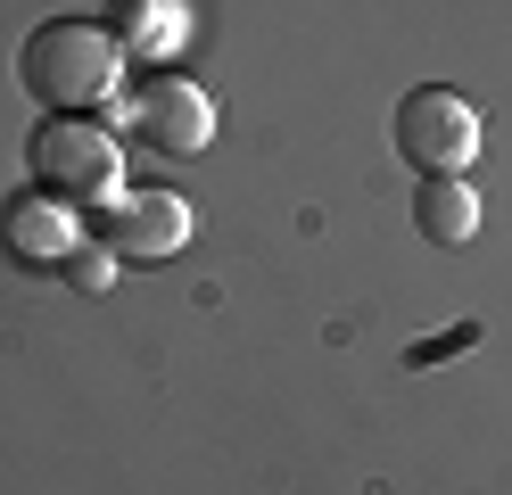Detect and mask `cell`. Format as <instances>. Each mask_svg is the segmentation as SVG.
Here are the masks:
<instances>
[{
	"label": "cell",
	"mask_w": 512,
	"mask_h": 495,
	"mask_svg": "<svg viewBox=\"0 0 512 495\" xmlns=\"http://www.w3.org/2000/svg\"><path fill=\"white\" fill-rule=\"evenodd\" d=\"M58 273H67V281L91 297V289H108V281H116V248H75L67 264H58Z\"/></svg>",
	"instance_id": "cell-8"
},
{
	"label": "cell",
	"mask_w": 512,
	"mask_h": 495,
	"mask_svg": "<svg viewBox=\"0 0 512 495\" xmlns=\"http://www.w3.org/2000/svg\"><path fill=\"white\" fill-rule=\"evenodd\" d=\"M413 231L430 248H471L479 240V190L463 174H422V190H413Z\"/></svg>",
	"instance_id": "cell-7"
},
{
	"label": "cell",
	"mask_w": 512,
	"mask_h": 495,
	"mask_svg": "<svg viewBox=\"0 0 512 495\" xmlns=\"http://www.w3.org/2000/svg\"><path fill=\"white\" fill-rule=\"evenodd\" d=\"M124 116H133V141H149L157 157H199L215 141V99L190 75H149Z\"/></svg>",
	"instance_id": "cell-4"
},
{
	"label": "cell",
	"mask_w": 512,
	"mask_h": 495,
	"mask_svg": "<svg viewBox=\"0 0 512 495\" xmlns=\"http://www.w3.org/2000/svg\"><path fill=\"white\" fill-rule=\"evenodd\" d=\"M100 240L133 264H166L174 248H190V207L174 190H116L100 207Z\"/></svg>",
	"instance_id": "cell-6"
},
{
	"label": "cell",
	"mask_w": 512,
	"mask_h": 495,
	"mask_svg": "<svg viewBox=\"0 0 512 495\" xmlns=\"http://www.w3.org/2000/svg\"><path fill=\"white\" fill-rule=\"evenodd\" d=\"M25 165H34V182L58 190L67 207H108L116 182H124V141L108 124H91V116H50L34 141H25Z\"/></svg>",
	"instance_id": "cell-2"
},
{
	"label": "cell",
	"mask_w": 512,
	"mask_h": 495,
	"mask_svg": "<svg viewBox=\"0 0 512 495\" xmlns=\"http://www.w3.org/2000/svg\"><path fill=\"white\" fill-rule=\"evenodd\" d=\"M0 248H9V264H25V273H58L83 231H75V207L58 190H9L0 198Z\"/></svg>",
	"instance_id": "cell-5"
},
{
	"label": "cell",
	"mask_w": 512,
	"mask_h": 495,
	"mask_svg": "<svg viewBox=\"0 0 512 495\" xmlns=\"http://www.w3.org/2000/svg\"><path fill=\"white\" fill-rule=\"evenodd\" d=\"M17 83L50 116H91L124 91V33L100 25V17H50V25L25 33Z\"/></svg>",
	"instance_id": "cell-1"
},
{
	"label": "cell",
	"mask_w": 512,
	"mask_h": 495,
	"mask_svg": "<svg viewBox=\"0 0 512 495\" xmlns=\"http://www.w3.org/2000/svg\"><path fill=\"white\" fill-rule=\"evenodd\" d=\"M389 141H397V157L413 165V174H471V157H479V108L463 91H446V83H422V91L397 99Z\"/></svg>",
	"instance_id": "cell-3"
}]
</instances>
